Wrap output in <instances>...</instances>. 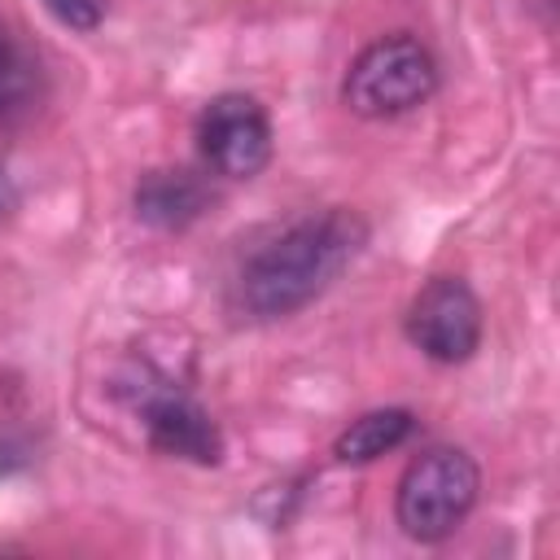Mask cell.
<instances>
[{
    "label": "cell",
    "instance_id": "obj_1",
    "mask_svg": "<svg viewBox=\"0 0 560 560\" xmlns=\"http://www.w3.org/2000/svg\"><path fill=\"white\" fill-rule=\"evenodd\" d=\"M368 223L354 210H324L289 232H280L271 245H262L236 280V298L254 319H280L302 311L311 298H319L346 262L363 249Z\"/></svg>",
    "mask_w": 560,
    "mask_h": 560
},
{
    "label": "cell",
    "instance_id": "obj_2",
    "mask_svg": "<svg viewBox=\"0 0 560 560\" xmlns=\"http://www.w3.org/2000/svg\"><path fill=\"white\" fill-rule=\"evenodd\" d=\"M477 490H481V472L472 455L459 446H433L407 464L394 494V516L407 538L442 542L464 525V516L477 503Z\"/></svg>",
    "mask_w": 560,
    "mask_h": 560
},
{
    "label": "cell",
    "instance_id": "obj_3",
    "mask_svg": "<svg viewBox=\"0 0 560 560\" xmlns=\"http://www.w3.org/2000/svg\"><path fill=\"white\" fill-rule=\"evenodd\" d=\"M433 88H438V66L429 48L411 35H385L350 61L341 101L359 118H394L424 105Z\"/></svg>",
    "mask_w": 560,
    "mask_h": 560
},
{
    "label": "cell",
    "instance_id": "obj_4",
    "mask_svg": "<svg viewBox=\"0 0 560 560\" xmlns=\"http://www.w3.org/2000/svg\"><path fill=\"white\" fill-rule=\"evenodd\" d=\"M407 337L433 363H464L481 341V302L459 276L429 280L407 306Z\"/></svg>",
    "mask_w": 560,
    "mask_h": 560
},
{
    "label": "cell",
    "instance_id": "obj_5",
    "mask_svg": "<svg viewBox=\"0 0 560 560\" xmlns=\"http://www.w3.org/2000/svg\"><path fill=\"white\" fill-rule=\"evenodd\" d=\"M197 149L210 171L249 179L271 162V122L254 96H214L197 118Z\"/></svg>",
    "mask_w": 560,
    "mask_h": 560
},
{
    "label": "cell",
    "instance_id": "obj_6",
    "mask_svg": "<svg viewBox=\"0 0 560 560\" xmlns=\"http://www.w3.org/2000/svg\"><path fill=\"white\" fill-rule=\"evenodd\" d=\"M140 411H144V433H149L153 451L192 459V464L223 459V433L192 398H184L175 389H158V394H144Z\"/></svg>",
    "mask_w": 560,
    "mask_h": 560
},
{
    "label": "cell",
    "instance_id": "obj_7",
    "mask_svg": "<svg viewBox=\"0 0 560 560\" xmlns=\"http://www.w3.org/2000/svg\"><path fill=\"white\" fill-rule=\"evenodd\" d=\"M210 201H214L210 184L201 175H192V171H179V166L175 171L166 166V171L140 175V184L131 192L136 219L149 223V228H158V232H184V228H192L210 210Z\"/></svg>",
    "mask_w": 560,
    "mask_h": 560
},
{
    "label": "cell",
    "instance_id": "obj_8",
    "mask_svg": "<svg viewBox=\"0 0 560 560\" xmlns=\"http://www.w3.org/2000/svg\"><path fill=\"white\" fill-rule=\"evenodd\" d=\"M44 96V70L39 57L9 31L0 26V122L26 118Z\"/></svg>",
    "mask_w": 560,
    "mask_h": 560
},
{
    "label": "cell",
    "instance_id": "obj_9",
    "mask_svg": "<svg viewBox=\"0 0 560 560\" xmlns=\"http://www.w3.org/2000/svg\"><path fill=\"white\" fill-rule=\"evenodd\" d=\"M411 429H416V416H411V411H402V407H381V411L359 416V420L332 442V455H337L341 464H372V459H381L385 451L402 446V442L411 438Z\"/></svg>",
    "mask_w": 560,
    "mask_h": 560
},
{
    "label": "cell",
    "instance_id": "obj_10",
    "mask_svg": "<svg viewBox=\"0 0 560 560\" xmlns=\"http://www.w3.org/2000/svg\"><path fill=\"white\" fill-rule=\"evenodd\" d=\"M44 4L70 31H92L101 26V13H105V0H44Z\"/></svg>",
    "mask_w": 560,
    "mask_h": 560
},
{
    "label": "cell",
    "instance_id": "obj_11",
    "mask_svg": "<svg viewBox=\"0 0 560 560\" xmlns=\"http://www.w3.org/2000/svg\"><path fill=\"white\" fill-rule=\"evenodd\" d=\"M26 446L22 442H0V477H9V472H18V468H26Z\"/></svg>",
    "mask_w": 560,
    "mask_h": 560
}]
</instances>
